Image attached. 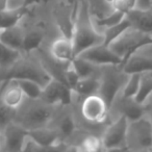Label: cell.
Segmentation results:
<instances>
[{
  "label": "cell",
  "instance_id": "6da1fadb",
  "mask_svg": "<svg viewBox=\"0 0 152 152\" xmlns=\"http://www.w3.org/2000/svg\"><path fill=\"white\" fill-rule=\"evenodd\" d=\"M71 38L74 45V57L90 47L103 43V34H99L96 29L86 0L78 1Z\"/></svg>",
  "mask_w": 152,
  "mask_h": 152
},
{
  "label": "cell",
  "instance_id": "7a4b0ae2",
  "mask_svg": "<svg viewBox=\"0 0 152 152\" xmlns=\"http://www.w3.org/2000/svg\"><path fill=\"white\" fill-rule=\"evenodd\" d=\"M52 105L42 102L27 106L25 110L16 115L15 121L25 127L27 130L46 127L47 124L52 120Z\"/></svg>",
  "mask_w": 152,
  "mask_h": 152
},
{
  "label": "cell",
  "instance_id": "3957f363",
  "mask_svg": "<svg viewBox=\"0 0 152 152\" xmlns=\"http://www.w3.org/2000/svg\"><path fill=\"white\" fill-rule=\"evenodd\" d=\"M127 149H152V123L147 117L129 122L127 132Z\"/></svg>",
  "mask_w": 152,
  "mask_h": 152
},
{
  "label": "cell",
  "instance_id": "277c9868",
  "mask_svg": "<svg viewBox=\"0 0 152 152\" xmlns=\"http://www.w3.org/2000/svg\"><path fill=\"white\" fill-rule=\"evenodd\" d=\"M106 69L102 72L100 76V89L99 95L105 100L108 107H112L115 100L117 98V95L119 94L120 90L123 88L126 78L125 77L128 74L124 73L122 75L123 70L120 68V70L112 69L113 66H106Z\"/></svg>",
  "mask_w": 152,
  "mask_h": 152
},
{
  "label": "cell",
  "instance_id": "5b68a950",
  "mask_svg": "<svg viewBox=\"0 0 152 152\" xmlns=\"http://www.w3.org/2000/svg\"><path fill=\"white\" fill-rule=\"evenodd\" d=\"M129 121L121 115L117 120L112 122L104 130L101 137L102 149L121 150L127 149V132Z\"/></svg>",
  "mask_w": 152,
  "mask_h": 152
},
{
  "label": "cell",
  "instance_id": "8992f818",
  "mask_svg": "<svg viewBox=\"0 0 152 152\" xmlns=\"http://www.w3.org/2000/svg\"><path fill=\"white\" fill-rule=\"evenodd\" d=\"M3 78L5 80L15 78L34 79L41 83L44 88V86L52 78V76L46 69H44L43 66L32 63H22L21 61H18L15 65L7 69V73L4 74Z\"/></svg>",
  "mask_w": 152,
  "mask_h": 152
},
{
  "label": "cell",
  "instance_id": "52a82bcc",
  "mask_svg": "<svg viewBox=\"0 0 152 152\" xmlns=\"http://www.w3.org/2000/svg\"><path fill=\"white\" fill-rule=\"evenodd\" d=\"M73 90L57 78H52L44 86L41 98L43 102L49 105H69L72 102Z\"/></svg>",
  "mask_w": 152,
  "mask_h": 152
},
{
  "label": "cell",
  "instance_id": "ba28073f",
  "mask_svg": "<svg viewBox=\"0 0 152 152\" xmlns=\"http://www.w3.org/2000/svg\"><path fill=\"white\" fill-rule=\"evenodd\" d=\"M28 132L29 130L16 121L11 122L2 130H0V150L23 151Z\"/></svg>",
  "mask_w": 152,
  "mask_h": 152
},
{
  "label": "cell",
  "instance_id": "9c48e42d",
  "mask_svg": "<svg viewBox=\"0 0 152 152\" xmlns=\"http://www.w3.org/2000/svg\"><path fill=\"white\" fill-rule=\"evenodd\" d=\"M108 107L105 100L99 95H90L83 98L80 106L83 118L92 124H101L105 122L108 116Z\"/></svg>",
  "mask_w": 152,
  "mask_h": 152
},
{
  "label": "cell",
  "instance_id": "30bf717a",
  "mask_svg": "<svg viewBox=\"0 0 152 152\" xmlns=\"http://www.w3.org/2000/svg\"><path fill=\"white\" fill-rule=\"evenodd\" d=\"M77 56H80L87 61H91L95 66H119L122 65V57L118 55L108 45L100 43L95 46L86 49Z\"/></svg>",
  "mask_w": 152,
  "mask_h": 152
},
{
  "label": "cell",
  "instance_id": "8fae6325",
  "mask_svg": "<svg viewBox=\"0 0 152 152\" xmlns=\"http://www.w3.org/2000/svg\"><path fill=\"white\" fill-rule=\"evenodd\" d=\"M25 95L17 83L13 80H5L0 90V102L7 107L18 110L24 103Z\"/></svg>",
  "mask_w": 152,
  "mask_h": 152
},
{
  "label": "cell",
  "instance_id": "7c38bea8",
  "mask_svg": "<svg viewBox=\"0 0 152 152\" xmlns=\"http://www.w3.org/2000/svg\"><path fill=\"white\" fill-rule=\"evenodd\" d=\"M50 54L59 64H69L74 58V45L71 37H61L51 44Z\"/></svg>",
  "mask_w": 152,
  "mask_h": 152
},
{
  "label": "cell",
  "instance_id": "4fadbf2b",
  "mask_svg": "<svg viewBox=\"0 0 152 152\" xmlns=\"http://www.w3.org/2000/svg\"><path fill=\"white\" fill-rule=\"evenodd\" d=\"M125 17L130 23L131 28L152 36V7L148 10L135 7L127 13Z\"/></svg>",
  "mask_w": 152,
  "mask_h": 152
},
{
  "label": "cell",
  "instance_id": "5bb4252c",
  "mask_svg": "<svg viewBox=\"0 0 152 152\" xmlns=\"http://www.w3.org/2000/svg\"><path fill=\"white\" fill-rule=\"evenodd\" d=\"M29 137L40 146L41 149L54 147V146L58 145V141L61 140L57 130L49 129L47 127L29 130Z\"/></svg>",
  "mask_w": 152,
  "mask_h": 152
},
{
  "label": "cell",
  "instance_id": "9a60e30c",
  "mask_svg": "<svg viewBox=\"0 0 152 152\" xmlns=\"http://www.w3.org/2000/svg\"><path fill=\"white\" fill-rule=\"evenodd\" d=\"M120 112L129 122H132L146 116V105L137 102L134 98H125L122 96Z\"/></svg>",
  "mask_w": 152,
  "mask_h": 152
},
{
  "label": "cell",
  "instance_id": "2e32d148",
  "mask_svg": "<svg viewBox=\"0 0 152 152\" xmlns=\"http://www.w3.org/2000/svg\"><path fill=\"white\" fill-rule=\"evenodd\" d=\"M25 31L20 25H16L10 28L0 29V42L7 45L11 48L22 52V44Z\"/></svg>",
  "mask_w": 152,
  "mask_h": 152
},
{
  "label": "cell",
  "instance_id": "e0dca14e",
  "mask_svg": "<svg viewBox=\"0 0 152 152\" xmlns=\"http://www.w3.org/2000/svg\"><path fill=\"white\" fill-rule=\"evenodd\" d=\"M100 89V78L93 75L86 78H79L73 88V92L77 95L83 96V98L90 95L99 94Z\"/></svg>",
  "mask_w": 152,
  "mask_h": 152
},
{
  "label": "cell",
  "instance_id": "ac0fdd59",
  "mask_svg": "<svg viewBox=\"0 0 152 152\" xmlns=\"http://www.w3.org/2000/svg\"><path fill=\"white\" fill-rule=\"evenodd\" d=\"M26 7L21 9H3L0 10V29L10 28L19 25L20 21L26 14Z\"/></svg>",
  "mask_w": 152,
  "mask_h": 152
},
{
  "label": "cell",
  "instance_id": "d6986e66",
  "mask_svg": "<svg viewBox=\"0 0 152 152\" xmlns=\"http://www.w3.org/2000/svg\"><path fill=\"white\" fill-rule=\"evenodd\" d=\"M10 80H13L15 83H17L24 93L25 97L28 99L39 100L41 98L43 92V86L39 83L38 81L28 78H15L10 79Z\"/></svg>",
  "mask_w": 152,
  "mask_h": 152
},
{
  "label": "cell",
  "instance_id": "ffe728a7",
  "mask_svg": "<svg viewBox=\"0 0 152 152\" xmlns=\"http://www.w3.org/2000/svg\"><path fill=\"white\" fill-rule=\"evenodd\" d=\"M21 58V51L0 42V70H7Z\"/></svg>",
  "mask_w": 152,
  "mask_h": 152
},
{
  "label": "cell",
  "instance_id": "44dd1931",
  "mask_svg": "<svg viewBox=\"0 0 152 152\" xmlns=\"http://www.w3.org/2000/svg\"><path fill=\"white\" fill-rule=\"evenodd\" d=\"M152 96V71L141 73L140 89L134 99L142 104H146Z\"/></svg>",
  "mask_w": 152,
  "mask_h": 152
},
{
  "label": "cell",
  "instance_id": "7402d4cb",
  "mask_svg": "<svg viewBox=\"0 0 152 152\" xmlns=\"http://www.w3.org/2000/svg\"><path fill=\"white\" fill-rule=\"evenodd\" d=\"M44 38V32L40 29H32L27 32L25 31L23 44H22V52L30 53L32 51L37 50L42 45Z\"/></svg>",
  "mask_w": 152,
  "mask_h": 152
},
{
  "label": "cell",
  "instance_id": "603a6c76",
  "mask_svg": "<svg viewBox=\"0 0 152 152\" xmlns=\"http://www.w3.org/2000/svg\"><path fill=\"white\" fill-rule=\"evenodd\" d=\"M70 65L76 72V74L78 75L79 78H86V77H90V76L95 75L96 67L94 64L91 61H87V59L83 58L80 56H75L71 61Z\"/></svg>",
  "mask_w": 152,
  "mask_h": 152
},
{
  "label": "cell",
  "instance_id": "cb8c5ba5",
  "mask_svg": "<svg viewBox=\"0 0 152 152\" xmlns=\"http://www.w3.org/2000/svg\"><path fill=\"white\" fill-rule=\"evenodd\" d=\"M130 27H131L130 23H129V21L127 20V18L125 17L124 19L121 22H119L118 24L105 28V30H104V32H103V44L110 46L113 42H115L119 37L122 36V34Z\"/></svg>",
  "mask_w": 152,
  "mask_h": 152
},
{
  "label": "cell",
  "instance_id": "d4e9b609",
  "mask_svg": "<svg viewBox=\"0 0 152 152\" xmlns=\"http://www.w3.org/2000/svg\"><path fill=\"white\" fill-rule=\"evenodd\" d=\"M141 83V73L133 72L127 75L126 81L123 86L122 96L125 98H135L140 89Z\"/></svg>",
  "mask_w": 152,
  "mask_h": 152
},
{
  "label": "cell",
  "instance_id": "484cf974",
  "mask_svg": "<svg viewBox=\"0 0 152 152\" xmlns=\"http://www.w3.org/2000/svg\"><path fill=\"white\" fill-rule=\"evenodd\" d=\"M125 16H126L125 14L121 13V12H119V11H116V10H113L112 13L108 14V15L103 16V17H100V18H96V19H93V20H94L95 25L107 28V27H110V26L116 25L119 22H121L125 18Z\"/></svg>",
  "mask_w": 152,
  "mask_h": 152
},
{
  "label": "cell",
  "instance_id": "4316f807",
  "mask_svg": "<svg viewBox=\"0 0 152 152\" xmlns=\"http://www.w3.org/2000/svg\"><path fill=\"white\" fill-rule=\"evenodd\" d=\"M79 150H83V151H89V152H95L99 151L102 149V141L101 137H97L94 134H89L83 140L80 146L78 148Z\"/></svg>",
  "mask_w": 152,
  "mask_h": 152
},
{
  "label": "cell",
  "instance_id": "83f0119b",
  "mask_svg": "<svg viewBox=\"0 0 152 152\" xmlns=\"http://www.w3.org/2000/svg\"><path fill=\"white\" fill-rule=\"evenodd\" d=\"M75 130V121H74V119L71 116L67 115L64 118H61V120L58 123V129H57L58 134L63 135V137H70V135L73 134Z\"/></svg>",
  "mask_w": 152,
  "mask_h": 152
},
{
  "label": "cell",
  "instance_id": "f1b7e54d",
  "mask_svg": "<svg viewBox=\"0 0 152 152\" xmlns=\"http://www.w3.org/2000/svg\"><path fill=\"white\" fill-rule=\"evenodd\" d=\"M112 7L113 10H116L126 15L137 7V0H115Z\"/></svg>",
  "mask_w": 152,
  "mask_h": 152
},
{
  "label": "cell",
  "instance_id": "f546056e",
  "mask_svg": "<svg viewBox=\"0 0 152 152\" xmlns=\"http://www.w3.org/2000/svg\"><path fill=\"white\" fill-rule=\"evenodd\" d=\"M26 0H5L4 7L7 9H21L25 7Z\"/></svg>",
  "mask_w": 152,
  "mask_h": 152
},
{
  "label": "cell",
  "instance_id": "4dcf8cb0",
  "mask_svg": "<svg viewBox=\"0 0 152 152\" xmlns=\"http://www.w3.org/2000/svg\"><path fill=\"white\" fill-rule=\"evenodd\" d=\"M152 7V0H137V9L148 10Z\"/></svg>",
  "mask_w": 152,
  "mask_h": 152
},
{
  "label": "cell",
  "instance_id": "1f68e13d",
  "mask_svg": "<svg viewBox=\"0 0 152 152\" xmlns=\"http://www.w3.org/2000/svg\"><path fill=\"white\" fill-rule=\"evenodd\" d=\"M145 105H146V104H145ZM146 117H147V118L149 119V120L151 121V123H152V105L149 106V107L146 105Z\"/></svg>",
  "mask_w": 152,
  "mask_h": 152
},
{
  "label": "cell",
  "instance_id": "d6a6232c",
  "mask_svg": "<svg viewBox=\"0 0 152 152\" xmlns=\"http://www.w3.org/2000/svg\"><path fill=\"white\" fill-rule=\"evenodd\" d=\"M39 1H41V0H26L25 1V7L26 9H28V7H31V5L34 4V3H38Z\"/></svg>",
  "mask_w": 152,
  "mask_h": 152
},
{
  "label": "cell",
  "instance_id": "836d02e7",
  "mask_svg": "<svg viewBox=\"0 0 152 152\" xmlns=\"http://www.w3.org/2000/svg\"><path fill=\"white\" fill-rule=\"evenodd\" d=\"M103 1H104V2H106V3H108V4H110V7H112V4L114 3L115 0H103Z\"/></svg>",
  "mask_w": 152,
  "mask_h": 152
},
{
  "label": "cell",
  "instance_id": "e575fe53",
  "mask_svg": "<svg viewBox=\"0 0 152 152\" xmlns=\"http://www.w3.org/2000/svg\"><path fill=\"white\" fill-rule=\"evenodd\" d=\"M77 1H79V0H77Z\"/></svg>",
  "mask_w": 152,
  "mask_h": 152
},
{
  "label": "cell",
  "instance_id": "d590c367",
  "mask_svg": "<svg viewBox=\"0 0 152 152\" xmlns=\"http://www.w3.org/2000/svg\"><path fill=\"white\" fill-rule=\"evenodd\" d=\"M151 98H152V96H151Z\"/></svg>",
  "mask_w": 152,
  "mask_h": 152
}]
</instances>
